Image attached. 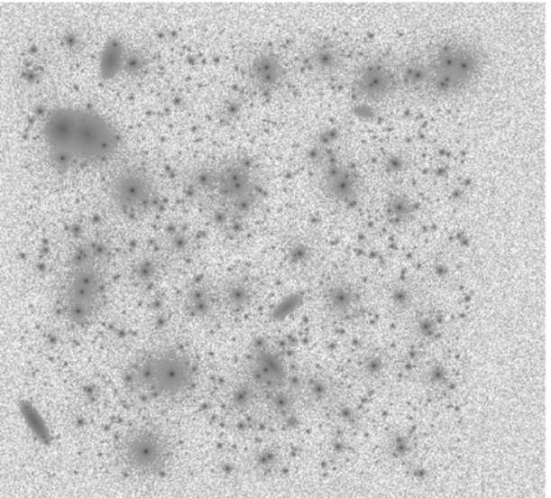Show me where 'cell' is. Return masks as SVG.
Segmentation results:
<instances>
[{
  "label": "cell",
  "mask_w": 551,
  "mask_h": 498,
  "mask_svg": "<svg viewBox=\"0 0 551 498\" xmlns=\"http://www.w3.org/2000/svg\"><path fill=\"white\" fill-rule=\"evenodd\" d=\"M214 306L213 293L204 285H197L188 291L186 307L194 317L203 318L208 315Z\"/></svg>",
  "instance_id": "12"
},
{
  "label": "cell",
  "mask_w": 551,
  "mask_h": 498,
  "mask_svg": "<svg viewBox=\"0 0 551 498\" xmlns=\"http://www.w3.org/2000/svg\"><path fill=\"white\" fill-rule=\"evenodd\" d=\"M193 364L186 354L161 350L144 354L133 363L130 379L139 390L158 397H179L191 389Z\"/></svg>",
  "instance_id": "5"
},
{
  "label": "cell",
  "mask_w": 551,
  "mask_h": 498,
  "mask_svg": "<svg viewBox=\"0 0 551 498\" xmlns=\"http://www.w3.org/2000/svg\"><path fill=\"white\" fill-rule=\"evenodd\" d=\"M343 58L341 51L332 42L315 43L309 52V63L317 74L332 76L341 69Z\"/></svg>",
  "instance_id": "10"
},
{
  "label": "cell",
  "mask_w": 551,
  "mask_h": 498,
  "mask_svg": "<svg viewBox=\"0 0 551 498\" xmlns=\"http://www.w3.org/2000/svg\"><path fill=\"white\" fill-rule=\"evenodd\" d=\"M50 158L62 169H88L113 160L121 151L120 132L102 115L81 108H58L43 121Z\"/></svg>",
  "instance_id": "1"
},
{
  "label": "cell",
  "mask_w": 551,
  "mask_h": 498,
  "mask_svg": "<svg viewBox=\"0 0 551 498\" xmlns=\"http://www.w3.org/2000/svg\"><path fill=\"white\" fill-rule=\"evenodd\" d=\"M486 60L475 44L452 40L439 43L423 62L427 71L426 93L453 97L469 91L480 80Z\"/></svg>",
  "instance_id": "3"
},
{
  "label": "cell",
  "mask_w": 551,
  "mask_h": 498,
  "mask_svg": "<svg viewBox=\"0 0 551 498\" xmlns=\"http://www.w3.org/2000/svg\"><path fill=\"white\" fill-rule=\"evenodd\" d=\"M326 185L331 195L344 202L352 201L357 193V180L350 171L335 168L327 173Z\"/></svg>",
  "instance_id": "11"
},
{
  "label": "cell",
  "mask_w": 551,
  "mask_h": 498,
  "mask_svg": "<svg viewBox=\"0 0 551 498\" xmlns=\"http://www.w3.org/2000/svg\"><path fill=\"white\" fill-rule=\"evenodd\" d=\"M194 187L220 221L226 223L242 219L252 210L258 200L260 184L252 164L235 159L200 171L195 176Z\"/></svg>",
  "instance_id": "2"
},
{
  "label": "cell",
  "mask_w": 551,
  "mask_h": 498,
  "mask_svg": "<svg viewBox=\"0 0 551 498\" xmlns=\"http://www.w3.org/2000/svg\"><path fill=\"white\" fill-rule=\"evenodd\" d=\"M397 88L392 71L381 64H371L360 71L354 82V90L361 98L369 102L382 101L391 96Z\"/></svg>",
  "instance_id": "8"
},
{
  "label": "cell",
  "mask_w": 551,
  "mask_h": 498,
  "mask_svg": "<svg viewBox=\"0 0 551 498\" xmlns=\"http://www.w3.org/2000/svg\"><path fill=\"white\" fill-rule=\"evenodd\" d=\"M99 257L91 251L77 254L60 291V306L70 322L82 325L102 311L106 281Z\"/></svg>",
  "instance_id": "4"
},
{
  "label": "cell",
  "mask_w": 551,
  "mask_h": 498,
  "mask_svg": "<svg viewBox=\"0 0 551 498\" xmlns=\"http://www.w3.org/2000/svg\"><path fill=\"white\" fill-rule=\"evenodd\" d=\"M285 69L274 55L264 54L255 59L250 69L253 85L261 92H271L280 88L285 79Z\"/></svg>",
  "instance_id": "9"
},
{
  "label": "cell",
  "mask_w": 551,
  "mask_h": 498,
  "mask_svg": "<svg viewBox=\"0 0 551 498\" xmlns=\"http://www.w3.org/2000/svg\"><path fill=\"white\" fill-rule=\"evenodd\" d=\"M388 213L391 216V219L394 221H405L409 218L411 213H413V208L409 201L405 200L403 198H394L392 201L389 203Z\"/></svg>",
  "instance_id": "13"
},
{
  "label": "cell",
  "mask_w": 551,
  "mask_h": 498,
  "mask_svg": "<svg viewBox=\"0 0 551 498\" xmlns=\"http://www.w3.org/2000/svg\"><path fill=\"white\" fill-rule=\"evenodd\" d=\"M111 202L122 214L135 217L146 214L155 202L154 182L143 169L126 166L108 185Z\"/></svg>",
  "instance_id": "7"
},
{
  "label": "cell",
  "mask_w": 551,
  "mask_h": 498,
  "mask_svg": "<svg viewBox=\"0 0 551 498\" xmlns=\"http://www.w3.org/2000/svg\"><path fill=\"white\" fill-rule=\"evenodd\" d=\"M170 455V441L161 431L150 428L131 430L116 447V458L121 466L137 475L162 472Z\"/></svg>",
  "instance_id": "6"
}]
</instances>
